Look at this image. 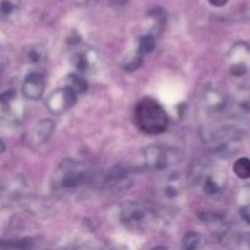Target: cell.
I'll list each match as a JSON object with an SVG mask.
<instances>
[{
    "mask_svg": "<svg viewBox=\"0 0 250 250\" xmlns=\"http://www.w3.org/2000/svg\"><path fill=\"white\" fill-rule=\"evenodd\" d=\"M239 214H241L242 219H243L247 224L250 225V204L242 207L241 210H239Z\"/></svg>",
    "mask_w": 250,
    "mask_h": 250,
    "instance_id": "22",
    "label": "cell"
},
{
    "mask_svg": "<svg viewBox=\"0 0 250 250\" xmlns=\"http://www.w3.org/2000/svg\"><path fill=\"white\" fill-rule=\"evenodd\" d=\"M154 211L139 202H127L121 207L120 217L132 229H144L151 222Z\"/></svg>",
    "mask_w": 250,
    "mask_h": 250,
    "instance_id": "6",
    "label": "cell"
},
{
    "mask_svg": "<svg viewBox=\"0 0 250 250\" xmlns=\"http://www.w3.org/2000/svg\"><path fill=\"white\" fill-rule=\"evenodd\" d=\"M110 2L114 6H124V5H126L128 2V0H110Z\"/></svg>",
    "mask_w": 250,
    "mask_h": 250,
    "instance_id": "25",
    "label": "cell"
},
{
    "mask_svg": "<svg viewBox=\"0 0 250 250\" xmlns=\"http://www.w3.org/2000/svg\"><path fill=\"white\" fill-rule=\"evenodd\" d=\"M55 129V124L53 120L44 119L37 122L34 128L32 129V143L34 146H42L45 144L51 138Z\"/></svg>",
    "mask_w": 250,
    "mask_h": 250,
    "instance_id": "12",
    "label": "cell"
},
{
    "mask_svg": "<svg viewBox=\"0 0 250 250\" xmlns=\"http://www.w3.org/2000/svg\"><path fill=\"white\" fill-rule=\"evenodd\" d=\"M233 172L237 177L241 180H249L250 178V159L249 158H239L233 164Z\"/></svg>",
    "mask_w": 250,
    "mask_h": 250,
    "instance_id": "17",
    "label": "cell"
},
{
    "mask_svg": "<svg viewBox=\"0 0 250 250\" xmlns=\"http://www.w3.org/2000/svg\"><path fill=\"white\" fill-rule=\"evenodd\" d=\"M67 87L71 88L76 94H82L87 90L88 83L82 73H71L67 77Z\"/></svg>",
    "mask_w": 250,
    "mask_h": 250,
    "instance_id": "15",
    "label": "cell"
},
{
    "mask_svg": "<svg viewBox=\"0 0 250 250\" xmlns=\"http://www.w3.org/2000/svg\"><path fill=\"white\" fill-rule=\"evenodd\" d=\"M243 134V131L234 125L221 124L216 126H208L202 129V138L207 144L211 146L212 150L217 153L226 151L238 141Z\"/></svg>",
    "mask_w": 250,
    "mask_h": 250,
    "instance_id": "3",
    "label": "cell"
},
{
    "mask_svg": "<svg viewBox=\"0 0 250 250\" xmlns=\"http://www.w3.org/2000/svg\"><path fill=\"white\" fill-rule=\"evenodd\" d=\"M178 153L173 149L161 144H153L146 148L143 153V167L154 172H163L168 170L176 161H178Z\"/></svg>",
    "mask_w": 250,
    "mask_h": 250,
    "instance_id": "4",
    "label": "cell"
},
{
    "mask_svg": "<svg viewBox=\"0 0 250 250\" xmlns=\"http://www.w3.org/2000/svg\"><path fill=\"white\" fill-rule=\"evenodd\" d=\"M76 102H77V94L66 85L65 88H60L49 95L46 100V107L51 114L61 115L75 106Z\"/></svg>",
    "mask_w": 250,
    "mask_h": 250,
    "instance_id": "8",
    "label": "cell"
},
{
    "mask_svg": "<svg viewBox=\"0 0 250 250\" xmlns=\"http://www.w3.org/2000/svg\"><path fill=\"white\" fill-rule=\"evenodd\" d=\"M14 9H15L14 4H12L10 0H5V1L1 2V11L4 12L5 15L11 14V12L14 11Z\"/></svg>",
    "mask_w": 250,
    "mask_h": 250,
    "instance_id": "23",
    "label": "cell"
},
{
    "mask_svg": "<svg viewBox=\"0 0 250 250\" xmlns=\"http://www.w3.org/2000/svg\"><path fill=\"white\" fill-rule=\"evenodd\" d=\"M229 71L233 77H243L250 71V45L246 42H237L227 54Z\"/></svg>",
    "mask_w": 250,
    "mask_h": 250,
    "instance_id": "7",
    "label": "cell"
},
{
    "mask_svg": "<svg viewBox=\"0 0 250 250\" xmlns=\"http://www.w3.org/2000/svg\"><path fill=\"white\" fill-rule=\"evenodd\" d=\"M229 1V0H209L210 4H211L212 6H216V7L225 6V5H226Z\"/></svg>",
    "mask_w": 250,
    "mask_h": 250,
    "instance_id": "24",
    "label": "cell"
},
{
    "mask_svg": "<svg viewBox=\"0 0 250 250\" xmlns=\"http://www.w3.org/2000/svg\"><path fill=\"white\" fill-rule=\"evenodd\" d=\"M24 104L14 90L0 94V124L16 126L24 117Z\"/></svg>",
    "mask_w": 250,
    "mask_h": 250,
    "instance_id": "5",
    "label": "cell"
},
{
    "mask_svg": "<svg viewBox=\"0 0 250 250\" xmlns=\"http://www.w3.org/2000/svg\"><path fill=\"white\" fill-rule=\"evenodd\" d=\"M31 239H17V241H1L0 248L4 249H27L31 248Z\"/></svg>",
    "mask_w": 250,
    "mask_h": 250,
    "instance_id": "20",
    "label": "cell"
},
{
    "mask_svg": "<svg viewBox=\"0 0 250 250\" xmlns=\"http://www.w3.org/2000/svg\"><path fill=\"white\" fill-rule=\"evenodd\" d=\"M204 242V237L198 232H187L182 238V247L187 250H194L200 248Z\"/></svg>",
    "mask_w": 250,
    "mask_h": 250,
    "instance_id": "16",
    "label": "cell"
},
{
    "mask_svg": "<svg viewBox=\"0 0 250 250\" xmlns=\"http://www.w3.org/2000/svg\"><path fill=\"white\" fill-rule=\"evenodd\" d=\"M94 180V172L80 161L65 160L58 166L54 176V185L62 189H71L88 185Z\"/></svg>",
    "mask_w": 250,
    "mask_h": 250,
    "instance_id": "2",
    "label": "cell"
},
{
    "mask_svg": "<svg viewBox=\"0 0 250 250\" xmlns=\"http://www.w3.org/2000/svg\"><path fill=\"white\" fill-rule=\"evenodd\" d=\"M72 1L77 5H84V4H87L89 0H72Z\"/></svg>",
    "mask_w": 250,
    "mask_h": 250,
    "instance_id": "26",
    "label": "cell"
},
{
    "mask_svg": "<svg viewBox=\"0 0 250 250\" xmlns=\"http://www.w3.org/2000/svg\"><path fill=\"white\" fill-rule=\"evenodd\" d=\"M105 185L112 193L120 194V193H124L129 189L133 185V181H132L129 171L127 168L116 167L109 173L107 178L105 180Z\"/></svg>",
    "mask_w": 250,
    "mask_h": 250,
    "instance_id": "10",
    "label": "cell"
},
{
    "mask_svg": "<svg viewBox=\"0 0 250 250\" xmlns=\"http://www.w3.org/2000/svg\"><path fill=\"white\" fill-rule=\"evenodd\" d=\"M155 45H156L155 34H146V36H143L141 39H139L138 51L142 54V55H146V54H150L151 51L155 49Z\"/></svg>",
    "mask_w": 250,
    "mask_h": 250,
    "instance_id": "18",
    "label": "cell"
},
{
    "mask_svg": "<svg viewBox=\"0 0 250 250\" xmlns=\"http://www.w3.org/2000/svg\"><path fill=\"white\" fill-rule=\"evenodd\" d=\"M134 122L139 131L155 136L166 131L168 126V116L156 100L146 98L137 104L134 110Z\"/></svg>",
    "mask_w": 250,
    "mask_h": 250,
    "instance_id": "1",
    "label": "cell"
},
{
    "mask_svg": "<svg viewBox=\"0 0 250 250\" xmlns=\"http://www.w3.org/2000/svg\"><path fill=\"white\" fill-rule=\"evenodd\" d=\"M225 177L219 172H211L204 177L202 182L203 192L208 195H215L225 187Z\"/></svg>",
    "mask_w": 250,
    "mask_h": 250,
    "instance_id": "14",
    "label": "cell"
},
{
    "mask_svg": "<svg viewBox=\"0 0 250 250\" xmlns=\"http://www.w3.org/2000/svg\"><path fill=\"white\" fill-rule=\"evenodd\" d=\"M44 55H45V54L42 53L41 48H39V46H37V48H33L28 53V58L31 59L32 62H39V61H41L42 59L44 58Z\"/></svg>",
    "mask_w": 250,
    "mask_h": 250,
    "instance_id": "21",
    "label": "cell"
},
{
    "mask_svg": "<svg viewBox=\"0 0 250 250\" xmlns=\"http://www.w3.org/2000/svg\"><path fill=\"white\" fill-rule=\"evenodd\" d=\"M93 54L94 53H90L88 50H81L73 54L71 61H72L73 67L76 68L77 72L84 75L94 67V58L92 56Z\"/></svg>",
    "mask_w": 250,
    "mask_h": 250,
    "instance_id": "13",
    "label": "cell"
},
{
    "mask_svg": "<svg viewBox=\"0 0 250 250\" xmlns=\"http://www.w3.org/2000/svg\"><path fill=\"white\" fill-rule=\"evenodd\" d=\"M247 133H248L250 136V127H249V129H247Z\"/></svg>",
    "mask_w": 250,
    "mask_h": 250,
    "instance_id": "27",
    "label": "cell"
},
{
    "mask_svg": "<svg viewBox=\"0 0 250 250\" xmlns=\"http://www.w3.org/2000/svg\"><path fill=\"white\" fill-rule=\"evenodd\" d=\"M45 90V78L38 72H31L26 76L22 84V94L29 100H39Z\"/></svg>",
    "mask_w": 250,
    "mask_h": 250,
    "instance_id": "9",
    "label": "cell"
},
{
    "mask_svg": "<svg viewBox=\"0 0 250 250\" xmlns=\"http://www.w3.org/2000/svg\"><path fill=\"white\" fill-rule=\"evenodd\" d=\"M142 62H143V55L137 50L136 53L129 55L128 58L124 61L122 67H124V70L128 71V72H132V71H136L137 68L141 67Z\"/></svg>",
    "mask_w": 250,
    "mask_h": 250,
    "instance_id": "19",
    "label": "cell"
},
{
    "mask_svg": "<svg viewBox=\"0 0 250 250\" xmlns=\"http://www.w3.org/2000/svg\"><path fill=\"white\" fill-rule=\"evenodd\" d=\"M202 102L204 109L209 112L221 111L227 104L226 95L224 94V92H221L219 88L212 87V85H210L204 90Z\"/></svg>",
    "mask_w": 250,
    "mask_h": 250,
    "instance_id": "11",
    "label": "cell"
}]
</instances>
